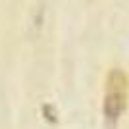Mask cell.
Instances as JSON below:
<instances>
[{
  "mask_svg": "<svg viewBox=\"0 0 129 129\" xmlns=\"http://www.w3.org/2000/svg\"><path fill=\"white\" fill-rule=\"evenodd\" d=\"M127 75L121 70H112L108 73L104 91V116L110 123H116L127 106Z\"/></svg>",
  "mask_w": 129,
  "mask_h": 129,
  "instance_id": "6da1fadb",
  "label": "cell"
}]
</instances>
